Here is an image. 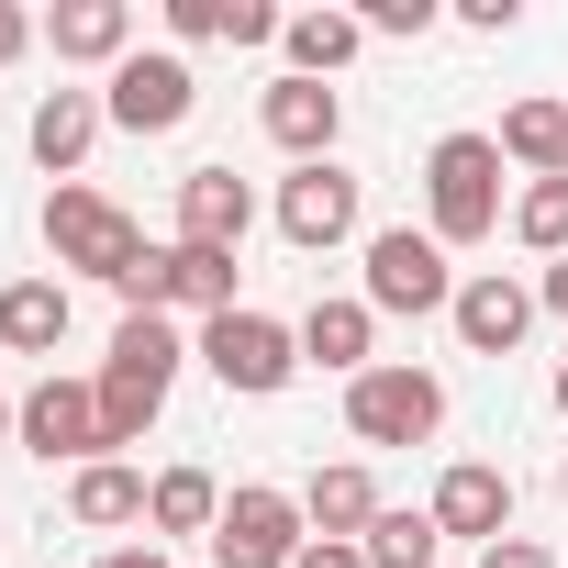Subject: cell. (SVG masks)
Returning a JSON list of instances; mask_svg holds the SVG:
<instances>
[{
	"mask_svg": "<svg viewBox=\"0 0 568 568\" xmlns=\"http://www.w3.org/2000/svg\"><path fill=\"white\" fill-rule=\"evenodd\" d=\"M179 324L168 313H123L112 324V357H101V446H145V424L168 413V379H179Z\"/></svg>",
	"mask_w": 568,
	"mask_h": 568,
	"instance_id": "obj_1",
	"label": "cell"
},
{
	"mask_svg": "<svg viewBox=\"0 0 568 568\" xmlns=\"http://www.w3.org/2000/svg\"><path fill=\"white\" fill-rule=\"evenodd\" d=\"M424 234H435V245L501 234V134H446V145L424 156Z\"/></svg>",
	"mask_w": 568,
	"mask_h": 568,
	"instance_id": "obj_2",
	"label": "cell"
},
{
	"mask_svg": "<svg viewBox=\"0 0 568 568\" xmlns=\"http://www.w3.org/2000/svg\"><path fill=\"white\" fill-rule=\"evenodd\" d=\"M45 245H57V267H79V278H101V291H112V278L145 256V223H134L123 201L57 179V190H45Z\"/></svg>",
	"mask_w": 568,
	"mask_h": 568,
	"instance_id": "obj_3",
	"label": "cell"
},
{
	"mask_svg": "<svg viewBox=\"0 0 568 568\" xmlns=\"http://www.w3.org/2000/svg\"><path fill=\"white\" fill-rule=\"evenodd\" d=\"M446 424V379L435 368H368V379H346V435L357 446H424Z\"/></svg>",
	"mask_w": 568,
	"mask_h": 568,
	"instance_id": "obj_4",
	"label": "cell"
},
{
	"mask_svg": "<svg viewBox=\"0 0 568 568\" xmlns=\"http://www.w3.org/2000/svg\"><path fill=\"white\" fill-rule=\"evenodd\" d=\"M357 302H368V313H457V267H446L435 234L379 223V234H368V291H357Z\"/></svg>",
	"mask_w": 568,
	"mask_h": 568,
	"instance_id": "obj_5",
	"label": "cell"
},
{
	"mask_svg": "<svg viewBox=\"0 0 568 568\" xmlns=\"http://www.w3.org/2000/svg\"><path fill=\"white\" fill-rule=\"evenodd\" d=\"M201 368H212L223 390L267 402V390H291V368H302V324H267V313H212V324H201Z\"/></svg>",
	"mask_w": 568,
	"mask_h": 568,
	"instance_id": "obj_6",
	"label": "cell"
},
{
	"mask_svg": "<svg viewBox=\"0 0 568 568\" xmlns=\"http://www.w3.org/2000/svg\"><path fill=\"white\" fill-rule=\"evenodd\" d=\"M12 435H23V457H45V468H57V457H68V468H101V457H112V446H101V379H57V368H45V379L23 390V424H12Z\"/></svg>",
	"mask_w": 568,
	"mask_h": 568,
	"instance_id": "obj_7",
	"label": "cell"
},
{
	"mask_svg": "<svg viewBox=\"0 0 568 568\" xmlns=\"http://www.w3.org/2000/svg\"><path fill=\"white\" fill-rule=\"evenodd\" d=\"M302 546H313V524H302L291 490H234L223 524H212V568H291Z\"/></svg>",
	"mask_w": 568,
	"mask_h": 568,
	"instance_id": "obj_8",
	"label": "cell"
},
{
	"mask_svg": "<svg viewBox=\"0 0 568 568\" xmlns=\"http://www.w3.org/2000/svg\"><path fill=\"white\" fill-rule=\"evenodd\" d=\"M101 112L123 123V134H179L190 112H201V79H190V57H123L112 68V90H101Z\"/></svg>",
	"mask_w": 568,
	"mask_h": 568,
	"instance_id": "obj_9",
	"label": "cell"
},
{
	"mask_svg": "<svg viewBox=\"0 0 568 568\" xmlns=\"http://www.w3.org/2000/svg\"><path fill=\"white\" fill-rule=\"evenodd\" d=\"M278 234H291L302 256H324V245H346L357 234V179L324 156V168H291L278 179Z\"/></svg>",
	"mask_w": 568,
	"mask_h": 568,
	"instance_id": "obj_10",
	"label": "cell"
},
{
	"mask_svg": "<svg viewBox=\"0 0 568 568\" xmlns=\"http://www.w3.org/2000/svg\"><path fill=\"white\" fill-rule=\"evenodd\" d=\"M424 513H435V535H468V546H501V535H513V479H501L490 457H457V468L435 479V501H424Z\"/></svg>",
	"mask_w": 568,
	"mask_h": 568,
	"instance_id": "obj_11",
	"label": "cell"
},
{
	"mask_svg": "<svg viewBox=\"0 0 568 568\" xmlns=\"http://www.w3.org/2000/svg\"><path fill=\"white\" fill-rule=\"evenodd\" d=\"M457 346L468 357H513L524 346V324H535V291H524V278H501V267H479V278H457Z\"/></svg>",
	"mask_w": 568,
	"mask_h": 568,
	"instance_id": "obj_12",
	"label": "cell"
},
{
	"mask_svg": "<svg viewBox=\"0 0 568 568\" xmlns=\"http://www.w3.org/2000/svg\"><path fill=\"white\" fill-rule=\"evenodd\" d=\"M245 223H256V190H245L234 168H190V179H179V245L245 256Z\"/></svg>",
	"mask_w": 568,
	"mask_h": 568,
	"instance_id": "obj_13",
	"label": "cell"
},
{
	"mask_svg": "<svg viewBox=\"0 0 568 568\" xmlns=\"http://www.w3.org/2000/svg\"><path fill=\"white\" fill-rule=\"evenodd\" d=\"M256 123H267V145H291L302 168H324V156H335V123H346V101H335L324 79H278V90L256 101Z\"/></svg>",
	"mask_w": 568,
	"mask_h": 568,
	"instance_id": "obj_14",
	"label": "cell"
},
{
	"mask_svg": "<svg viewBox=\"0 0 568 568\" xmlns=\"http://www.w3.org/2000/svg\"><path fill=\"white\" fill-rule=\"evenodd\" d=\"M45 45L68 68H123L134 57V0H57L45 12Z\"/></svg>",
	"mask_w": 568,
	"mask_h": 568,
	"instance_id": "obj_15",
	"label": "cell"
},
{
	"mask_svg": "<svg viewBox=\"0 0 568 568\" xmlns=\"http://www.w3.org/2000/svg\"><path fill=\"white\" fill-rule=\"evenodd\" d=\"M101 123H112L101 90H45L34 123H23V134H34V168H45V179H79V156L101 145Z\"/></svg>",
	"mask_w": 568,
	"mask_h": 568,
	"instance_id": "obj_16",
	"label": "cell"
},
{
	"mask_svg": "<svg viewBox=\"0 0 568 568\" xmlns=\"http://www.w3.org/2000/svg\"><path fill=\"white\" fill-rule=\"evenodd\" d=\"M390 501H379V479L346 457V468H313V490H302V524L313 535H335V546H368V524H379Z\"/></svg>",
	"mask_w": 568,
	"mask_h": 568,
	"instance_id": "obj_17",
	"label": "cell"
},
{
	"mask_svg": "<svg viewBox=\"0 0 568 568\" xmlns=\"http://www.w3.org/2000/svg\"><path fill=\"white\" fill-rule=\"evenodd\" d=\"M68 346V278H12L0 291V357H57Z\"/></svg>",
	"mask_w": 568,
	"mask_h": 568,
	"instance_id": "obj_18",
	"label": "cell"
},
{
	"mask_svg": "<svg viewBox=\"0 0 568 568\" xmlns=\"http://www.w3.org/2000/svg\"><path fill=\"white\" fill-rule=\"evenodd\" d=\"M368 346H379V313H368V302H313V313H302V357H313V368L368 379V368H379Z\"/></svg>",
	"mask_w": 568,
	"mask_h": 568,
	"instance_id": "obj_19",
	"label": "cell"
},
{
	"mask_svg": "<svg viewBox=\"0 0 568 568\" xmlns=\"http://www.w3.org/2000/svg\"><path fill=\"white\" fill-rule=\"evenodd\" d=\"M278 45H291V79H324V90H335V68H357L368 23H357V12H291Z\"/></svg>",
	"mask_w": 568,
	"mask_h": 568,
	"instance_id": "obj_20",
	"label": "cell"
},
{
	"mask_svg": "<svg viewBox=\"0 0 568 568\" xmlns=\"http://www.w3.org/2000/svg\"><path fill=\"white\" fill-rule=\"evenodd\" d=\"M145 524L212 546V524H223V479H212V468H156V479H145Z\"/></svg>",
	"mask_w": 568,
	"mask_h": 568,
	"instance_id": "obj_21",
	"label": "cell"
},
{
	"mask_svg": "<svg viewBox=\"0 0 568 568\" xmlns=\"http://www.w3.org/2000/svg\"><path fill=\"white\" fill-rule=\"evenodd\" d=\"M501 168L568 179V101H513V112H501Z\"/></svg>",
	"mask_w": 568,
	"mask_h": 568,
	"instance_id": "obj_22",
	"label": "cell"
},
{
	"mask_svg": "<svg viewBox=\"0 0 568 568\" xmlns=\"http://www.w3.org/2000/svg\"><path fill=\"white\" fill-rule=\"evenodd\" d=\"M68 513H79L90 535H112V524H145V479H134L123 457H101V468H79V479H68Z\"/></svg>",
	"mask_w": 568,
	"mask_h": 568,
	"instance_id": "obj_23",
	"label": "cell"
},
{
	"mask_svg": "<svg viewBox=\"0 0 568 568\" xmlns=\"http://www.w3.org/2000/svg\"><path fill=\"white\" fill-rule=\"evenodd\" d=\"M168 302H190L201 324H212V313H245V302H234V256H223V245H168Z\"/></svg>",
	"mask_w": 568,
	"mask_h": 568,
	"instance_id": "obj_24",
	"label": "cell"
},
{
	"mask_svg": "<svg viewBox=\"0 0 568 568\" xmlns=\"http://www.w3.org/2000/svg\"><path fill=\"white\" fill-rule=\"evenodd\" d=\"M435 546H446L435 513H379L368 524V568H435Z\"/></svg>",
	"mask_w": 568,
	"mask_h": 568,
	"instance_id": "obj_25",
	"label": "cell"
},
{
	"mask_svg": "<svg viewBox=\"0 0 568 568\" xmlns=\"http://www.w3.org/2000/svg\"><path fill=\"white\" fill-rule=\"evenodd\" d=\"M513 234H524L535 256H568V179H524V201H513Z\"/></svg>",
	"mask_w": 568,
	"mask_h": 568,
	"instance_id": "obj_26",
	"label": "cell"
},
{
	"mask_svg": "<svg viewBox=\"0 0 568 568\" xmlns=\"http://www.w3.org/2000/svg\"><path fill=\"white\" fill-rule=\"evenodd\" d=\"M357 23H368V34H435V0H368Z\"/></svg>",
	"mask_w": 568,
	"mask_h": 568,
	"instance_id": "obj_27",
	"label": "cell"
},
{
	"mask_svg": "<svg viewBox=\"0 0 568 568\" xmlns=\"http://www.w3.org/2000/svg\"><path fill=\"white\" fill-rule=\"evenodd\" d=\"M168 34L179 45H223V0H168Z\"/></svg>",
	"mask_w": 568,
	"mask_h": 568,
	"instance_id": "obj_28",
	"label": "cell"
},
{
	"mask_svg": "<svg viewBox=\"0 0 568 568\" xmlns=\"http://www.w3.org/2000/svg\"><path fill=\"white\" fill-rule=\"evenodd\" d=\"M223 45H278V12L267 0H223Z\"/></svg>",
	"mask_w": 568,
	"mask_h": 568,
	"instance_id": "obj_29",
	"label": "cell"
},
{
	"mask_svg": "<svg viewBox=\"0 0 568 568\" xmlns=\"http://www.w3.org/2000/svg\"><path fill=\"white\" fill-rule=\"evenodd\" d=\"M479 568H557L535 535H501V546H479Z\"/></svg>",
	"mask_w": 568,
	"mask_h": 568,
	"instance_id": "obj_30",
	"label": "cell"
},
{
	"mask_svg": "<svg viewBox=\"0 0 568 568\" xmlns=\"http://www.w3.org/2000/svg\"><path fill=\"white\" fill-rule=\"evenodd\" d=\"M291 568H368V546H335V535H313V546H302Z\"/></svg>",
	"mask_w": 568,
	"mask_h": 568,
	"instance_id": "obj_31",
	"label": "cell"
},
{
	"mask_svg": "<svg viewBox=\"0 0 568 568\" xmlns=\"http://www.w3.org/2000/svg\"><path fill=\"white\" fill-rule=\"evenodd\" d=\"M90 568H179L168 546H112V557H90Z\"/></svg>",
	"mask_w": 568,
	"mask_h": 568,
	"instance_id": "obj_32",
	"label": "cell"
},
{
	"mask_svg": "<svg viewBox=\"0 0 568 568\" xmlns=\"http://www.w3.org/2000/svg\"><path fill=\"white\" fill-rule=\"evenodd\" d=\"M23 45H34V23H23V12H12V0H0V68H12V57H23Z\"/></svg>",
	"mask_w": 568,
	"mask_h": 568,
	"instance_id": "obj_33",
	"label": "cell"
},
{
	"mask_svg": "<svg viewBox=\"0 0 568 568\" xmlns=\"http://www.w3.org/2000/svg\"><path fill=\"white\" fill-rule=\"evenodd\" d=\"M535 302H546V313H568V256H546V278H535Z\"/></svg>",
	"mask_w": 568,
	"mask_h": 568,
	"instance_id": "obj_34",
	"label": "cell"
},
{
	"mask_svg": "<svg viewBox=\"0 0 568 568\" xmlns=\"http://www.w3.org/2000/svg\"><path fill=\"white\" fill-rule=\"evenodd\" d=\"M557 413H568V357H557Z\"/></svg>",
	"mask_w": 568,
	"mask_h": 568,
	"instance_id": "obj_35",
	"label": "cell"
},
{
	"mask_svg": "<svg viewBox=\"0 0 568 568\" xmlns=\"http://www.w3.org/2000/svg\"><path fill=\"white\" fill-rule=\"evenodd\" d=\"M12 424H23V413H12V402H0V435H12Z\"/></svg>",
	"mask_w": 568,
	"mask_h": 568,
	"instance_id": "obj_36",
	"label": "cell"
},
{
	"mask_svg": "<svg viewBox=\"0 0 568 568\" xmlns=\"http://www.w3.org/2000/svg\"><path fill=\"white\" fill-rule=\"evenodd\" d=\"M557 490H568V468H557Z\"/></svg>",
	"mask_w": 568,
	"mask_h": 568,
	"instance_id": "obj_37",
	"label": "cell"
}]
</instances>
